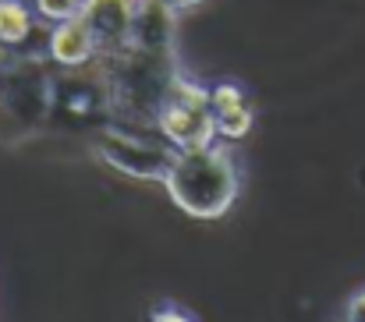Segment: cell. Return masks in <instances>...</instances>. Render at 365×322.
Masks as SVG:
<instances>
[{"instance_id": "obj_1", "label": "cell", "mask_w": 365, "mask_h": 322, "mask_svg": "<svg viewBox=\"0 0 365 322\" xmlns=\"http://www.w3.org/2000/svg\"><path fill=\"white\" fill-rule=\"evenodd\" d=\"M163 188L170 202L192 219H220L242 192V170L224 145L178 149Z\"/></svg>"}, {"instance_id": "obj_2", "label": "cell", "mask_w": 365, "mask_h": 322, "mask_svg": "<svg viewBox=\"0 0 365 322\" xmlns=\"http://www.w3.org/2000/svg\"><path fill=\"white\" fill-rule=\"evenodd\" d=\"M96 68L107 78L114 113L135 124H156V110L181 71L178 53H149L131 43L114 53H100Z\"/></svg>"}, {"instance_id": "obj_3", "label": "cell", "mask_w": 365, "mask_h": 322, "mask_svg": "<svg viewBox=\"0 0 365 322\" xmlns=\"http://www.w3.org/2000/svg\"><path fill=\"white\" fill-rule=\"evenodd\" d=\"M174 149H202L217 142V113H213V89L199 85L195 78L181 75L170 82L153 124Z\"/></svg>"}, {"instance_id": "obj_4", "label": "cell", "mask_w": 365, "mask_h": 322, "mask_svg": "<svg viewBox=\"0 0 365 322\" xmlns=\"http://www.w3.org/2000/svg\"><path fill=\"white\" fill-rule=\"evenodd\" d=\"M93 152L124 177H135V181H163L167 177V167L174 160V145L160 135V138H145V135H135L128 128H100L93 135Z\"/></svg>"}, {"instance_id": "obj_5", "label": "cell", "mask_w": 365, "mask_h": 322, "mask_svg": "<svg viewBox=\"0 0 365 322\" xmlns=\"http://www.w3.org/2000/svg\"><path fill=\"white\" fill-rule=\"evenodd\" d=\"M78 18L89 25L100 53H114L131 43L135 25V0H82Z\"/></svg>"}, {"instance_id": "obj_6", "label": "cell", "mask_w": 365, "mask_h": 322, "mask_svg": "<svg viewBox=\"0 0 365 322\" xmlns=\"http://www.w3.org/2000/svg\"><path fill=\"white\" fill-rule=\"evenodd\" d=\"M131 46L149 53H178V11L167 0H135Z\"/></svg>"}, {"instance_id": "obj_7", "label": "cell", "mask_w": 365, "mask_h": 322, "mask_svg": "<svg viewBox=\"0 0 365 322\" xmlns=\"http://www.w3.org/2000/svg\"><path fill=\"white\" fill-rule=\"evenodd\" d=\"M46 53H50V61L57 68H89L100 57V46H96L89 25L75 14V18L53 25L50 43H46Z\"/></svg>"}, {"instance_id": "obj_8", "label": "cell", "mask_w": 365, "mask_h": 322, "mask_svg": "<svg viewBox=\"0 0 365 322\" xmlns=\"http://www.w3.org/2000/svg\"><path fill=\"white\" fill-rule=\"evenodd\" d=\"M213 113H217V135L227 142L245 138L255 124V110L245 100L242 85H235V82L213 85Z\"/></svg>"}, {"instance_id": "obj_9", "label": "cell", "mask_w": 365, "mask_h": 322, "mask_svg": "<svg viewBox=\"0 0 365 322\" xmlns=\"http://www.w3.org/2000/svg\"><path fill=\"white\" fill-rule=\"evenodd\" d=\"M32 11L21 0H0V46H21L32 36Z\"/></svg>"}, {"instance_id": "obj_10", "label": "cell", "mask_w": 365, "mask_h": 322, "mask_svg": "<svg viewBox=\"0 0 365 322\" xmlns=\"http://www.w3.org/2000/svg\"><path fill=\"white\" fill-rule=\"evenodd\" d=\"M36 11H39V18H46V21H68V18H75L78 11H82V0H36Z\"/></svg>"}, {"instance_id": "obj_11", "label": "cell", "mask_w": 365, "mask_h": 322, "mask_svg": "<svg viewBox=\"0 0 365 322\" xmlns=\"http://www.w3.org/2000/svg\"><path fill=\"white\" fill-rule=\"evenodd\" d=\"M149 322H195L188 312H181V308H174V305H163V308H156Z\"/></svg>"}, {"instance_id": "obj_12", "label": "cell", "mask_w": 365, "mask_h": 322, "mask_svg": "<svg viewBox=\"0 0 365 322\" xmlns=\"http://www.w3.org/2000/svg\"><path fill=\"white\" fill-rule=\"evenodd\" d=\"M344 322H365V291H359V294H355V298L348 301Z\"/></svg>"}, {"instance_id": "obj_13", "label": "cell", "mask_w": 365, "mask_h": 322, "mask_svg": "<svg viewBox=\"0 0 365 322\" xmlns=\"http://www.w3.org/2000/svg\"><path fill=\"white\" fill-rule=\"evenodd\" d=\"M167 4H170V7L178 11V14H185V11H195V7H199L202 0H167Z\"/></svg>"}, {"instance_id": "obj_14", "label": "cell", "mask_w": 365, "mask_h": 322, "mask_svg": "<svg viewBox=\"0 0 365 322\" xmlns=\"http://www.w3.org/2000/svg\"><path fill=\"white\" fill-rule=\"evenodd\" d=\"M0 85H4V82H0Z\"/></svg>"}]
</instances>
